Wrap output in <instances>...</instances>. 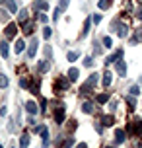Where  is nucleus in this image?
Instances as JSON below:
<instances>
[{
	"label": "nucleus",
	"mask_w": 142,
	"mask_h": 148,
	"mask_svg": "<svg viewBox=\"0 0 142 148\" xmlns=\"http://www.w3.org/2000/svg\"><path fill=\"white\" fill-rule=\"evenodd\" d=\"M90 22H91V18H86V22H84V29H82V37L88 33V29H90Z\"/></svg>",
	"instance_id": "obj_24"
},
{
	"label": "nucleus",
	"mask_w": 142,
	"mask_h": 148,
	"mask_svg": "<svg viewBox=\"0 0 142 148\" xmlns=\"http://www.w3.org/2000/svg\"><path fill=\"white\" fill-rule=\"evenodd\" d=\"M35 53H37V41H35V39H31V41H29V51H27L29 59H33V57H35Z\"/></svg>",
	"instance_id": "obj_7"
},
{
	"label": "nucleus",
	"mask_w": 142,
	"mask_h": 148,
	"mask_svg": "<svg viewBox=\"0 0 142 148\" xmlns=\"http://www.w3.org/2000/svg\"><path fill=\"white\" fill-rule=\"evenodd\" d=\"M45 107H47V99H45V97H43V99H41V109L45 111Z\"/></svg>",
	"instance_id": "obj_43"
},
{
	"label": "nucleus",
	"mask_w": 142,
	"mask_h": 148,
	"mask_svg": "<svg viewBox=\"0 0 142 148\" xmlns=\"http://www.w3.org/2000/svg\"><path fill=\"white\" fill-rule=\"evenodd\" d=\"M111 4H113V0H99V2H97V6L101 8V10H107Z\"/></svg>",
	"instance_id": "obj_17"
},
{
	"label": "nucleus",
	"mask_w": 142,
	"mask_h": 148,
	"mask_svg": "<svg viewBox=\"0 0 142 148\" xmlns=\"http://www.w3.org/2000/svg\"><path fill=\"white\" fill-rule=\"evenodd\" d=\"M20 146H22V148H27V146H29V134H23V136H22Z\"/></svg>",
	"instance_id": "obj_21"
},
{
	"label": "nucleus",
	"mask_w": 142,
	"mask_h": 148,
	"mask_svg": "<svg viewBox=\"0 0 142 148\" xmlns=\"http://www.w3.org/2000/svg\"><path fill=\"white\" fill-rule=\"evenodd\" d=\"M82 111H84V113H91V111H94V107H91L90 101H86V103L82 105Z\"/></svg>",
	"instance_id": "obj_27"
},
{
	"label": "nucleus",
	"mask_w": 142,
	"mask_h": 148,
	"mask_svg": "<svg viewBox=\"0 0 142 148\" xmlns=\"http://www.w3.org/2000/svg\"><path fill=\"white\" fill-rule=\"evenodd\" d=\"M37 20H39V22H43V23H47V16L43 14V12H39V14H37Z\"/></svg>",
	"instance_id": "obj_36"
},
{
	"label": "nucleus",
	"mask_w": 142,
	"mask_h": 148,
	"mask_svg": "<svg viewBox=\"0 0 142 148\" xmlns=\"http://www.w3.org/2000/svg\"><path fill=\"white\" fill-rule=\"evenodd\" d=\"M8 86V76L6 74H0V88H6Z\"/></svg>",
	"instance_id": "obj_26"
},
{
	"label": "nucleus",
	"mask_w": 142,
	"mask_h": 148,
	"mask_svg": "<svg viewBox=\"0 0 142 148\" xmlns=\"http://www.w3.org/2000/svg\"><path fill=\"white\" fill-rule=\"evenodd\" d=\"M121 57H123V49L115 51V55H111V57H107V59H105V66H107V64H113V62H117Z\"/></svg>",
	"instance_id": "obj_3"
},
{
	"label": "nucleus",
	"mask_w": 142,
	"mask_h": 148,
	"mask_svg": "<svg viewBox=\"0 0 142 148\" xmlns=\"http://www.w3.org/2000/svg\"><path fill=\"white\" fill-rule=\"evenodd\" d=\"M27 16H29V10H22V12H20V22H22V23H25Z\"/></svg>",
	"instance_id": "obj_25"
},
{
	"label": "nucleus",
	"mask_w": 142,
	"mask_h": 148,
	"mask_svg": "<svg viewBox=\"0 0 142 148\" xmlns=\"http://www.w3.org/2000/svg\"><path fill=\"white\" fill-rule=\"evenodd\" d=\"M115 68H117L119 76H127V64H125L123 60H117V62H115Z\"/></svg>",
	"instance_id": "obj_4"
},
{
	"label": "nucleus",
	"mask_w": 142,
	"mask_h": 148,
	"mask_svg": "<svg viewBox=\"0 0 142 148\" xmlns=\"http://www.w3.org/2000/svg\"><path fill=\"white\" fill-rule=\"evenodd\" d=\"M111 80H113L111 72H109V70H107V72H103V88H109V86H111Z\"/></svg>",
	"instance_id": "obj_12"
},
{
	"label": "nucleus",
	"mask_w": 142,
	"mask_h": 148,
	"mask_svg": "<svg viewBox=\"0 0 142 148\" xmlns=\"http://www.w3.org/2000/svg\"><path fill=\"white\" fill-rule=\"evenodd\" d=\"M51 33H53L51 27H47V25H45V27H43V37H45V39H49V37H51Z\"/></svg>",
	"instance_id": "obj_33"
},
{
	"label": "nucleus",
	"mask_w": 142,
	"mask_h": 148,
	"mask_svg": "<svg viewBox=\"0 0 142 148\" xmlns=\"http://www.w3.org/2000/svg\"><path fill=\"white\" fill-rule=\"evenodd\" d=\"M125 138H127V136H125V131H121V129H117V133H115V140L119 142H125Z\"/></svg>",
	"instance_id": "obj_15"
},
{
	"label": "nucleus",
	"mask_w": 142,
	"mask_h": 148,
	"mask_svg": "<svg viewBox=\"0 0 142 148\" xmlns=\"http://www.w3.org/2000/svg\"><path fill=\"white\" fill-rule=\"evenodd\" d=\"M76 148H88V144H86V142H80V144H78Z\"/></svg>",
	"instance_id": "obj_44"
},
{
	"label": "nucleus",
	"mask_w": 142,
	"mask_h": 148,
	"mask_svg": "<svg viewBox=\"0 0 142 148\" xmlns=\"http://www.w3.org/2000/svg\"><path fill=\"white\" fill-rule=\"evenodd\" d=\"M78 57H80V55H78V53H72V51H70V53H68V55H66V59L70 60V62H74V60L78 59Z\"/></svg>",
	"instance_id": "obj_28"
},
{
	"label": "nucleus",
	"mask_w": 142,
	"mask_h": 148,
	"mask_svg": "<svg viewBox=\"0 0 142 148\" xmlns=\"http://www.w3.org/2000/svg\"><path fill=\"white\" fill-rule=\"evenodd\" d=\"M78 76H80V70H78V68H70V70H68V80L70 82H76Z\"/></svg>",
	"instance_id": "obj_8"
},
{
	"label": "nucleus",
	"mask_w": 142,
	"mask_h": 148,
	"mask_svg": "<svg viewBox=\"0 0 142 148\" xmlns=\"http://www.w3.org/2000/svg\"><path fill=\"white\" fill-rule=\"evenodd\" d=\"M35 8H39V10H49V4H47V0H37L35 2Z\"/></svg>",
	"instance_id": "obj_16"
},
{
	"label": "nucleus",
	"mask_w": 142,
	"mask_h": 148,
	"mask_svg": "<svg viewBox=\"0 0 142 148\" xmlns=\"http://www.w3.org/2000/svg\"><path fill=\"white\" fill-rule=\"evenodd\" d=\"M84 64H86V66H91V64H94V59H86V60H84Z\"/></svg>",
	"instance_id": "obj_41"
},
{
	"label": "nucleus",
	"mask_w": 142,
	"mask_h": 148,
	"mask_svg": "<svg viewBox=\"0 0 142 148\" xmlns=\"http://www.w3.org/2000/svg\"><path fill=\"white\" fill-rule=\"evenodd\" d=\"M29 92H31V94H39V78H37V80H33V84L29 86Z\"/></svg>",
	"instance_id": "obj_20"
},
{
	"label": "nucleus",
	"mask_w": 142,
	"mask_h": 148,
	"mask_svg": "<svg viewBox=\"0 0 142 148\" xmlns=\"http://www.w3.org/2000/svg\"><path fill=\"white\" fill-rule=\"evenodd\" d=\"M33 29H35V27H33V23H23V33H25V35H31Z\"/></svg>",
	"instance_id": "obj_19"
},
{
	"label": "nucleus",
	"mask_w": 142,
	"mask_h": 148,
	"mask_svg": "<svg viewBox=\"0 0 142 148\" xmlns=\"http://www.w3.org/2000/svg\"><path fill=\"white\" fill-rule=\"evenodd\" d=\"M97 84V74H91L90 78H88V82H86V86L82 88V94H86V92H90V88H94Z\"/></svg>",
	"instance_id": "obj_1"
},
{
	"label": "nucleus",
	"mask_w": 142,
	"mask_h": 148,
	"mask_svg": "<svg viewBox=\"0 0 142 148\" xmlns=\"http://www.w3.org/2000/svg\"><path fill=\"white\" fill-rule=\"evenodd\" d=\"M128 131H134L136 134H140V136H142V119H134V125L130 127Z\"/></svg>",
	"instance_id": "obj_6"
},
{
	"label": "nucleus",
	"mask_w": 142,
	"mask_h": 148,
	"mask_svg": "<svg viewBox=\"0 0 142 148\" xmlns=\"http://www.w3.org/2000/svg\"><path fill=\"white\" fill-rule=\"evenodd\" d=\"M101 123L105 127H113L115 125V119H113V115H105V117H101Z\"/></svg>",
	"instance_id": "obj_13"
},
{
	"label": "nucleus",
	"mask_w": 142,
	"mask_h": 148,
	"mask_svg": "<svg viewBox=\"0 0 142 148\" xmlns=\"http://www.w3.org/2000/svg\"><path fill=\"white\" fill-rule=\"evenodd\" d=\"M99 22H101V16H99V14L94 16V23H99Z\"/></svg>",
	"instance_id": "obj_42"
},
{
	"label": "nucleus",
	"mask_w": 142,
	"mask_h": 148,
	"mask_svg": "<svg viewBox=\"0 0 142 148\" xmlns=\"http://www.w3.org/2000/svg\"><path fill=\"white\" fill-rule=\"evenodd\" d=\"M4 33H6V37H14L16 33H18V25H16V23H8V27L4 29Z\"/></svg>",
	"instance_id": "obj_5"
},
{
	"label": "nucleus",
	"mask_w": 142,
	"mask_h": 148,
	"mask_svg": "<svg viewBox=\"0 0 142 148\" xmlns=\"http://www.w3.org/2000/svg\"><path fill=\"white\" fill-rule=\"evenodd\" d=\"M0 2H6V0H0Z\"/></svg>",
	"instance_id": "obj_46"
},
{
	"label": "nucleus",
	"mask_w": 142,
	"mask_h": 148,
	"mask_svg": "<svg viewBox=\"0 0 142 148\" xmlns=\"http://www.w3.org/2000/svg\"><path fill=\"white\" fill-rule=\"evenodd\" d=\"M8 53H10L8 43H0V55H2V59H8Z\"/></svg>",
	"instance_id": "obj_14"
},
{
	"label": "nucleus",
	"mask_w": 142,
	"mask_h": 148,
	"mask_svg": "<svg viewBox=\"0 0 142 148\" xmlns=\"http://www.w3.org/2000/svg\"><path fill=\"white\" fill-rule=\"evenodd\" d=\"M136 41H142V25H140V27H138V31H136Z\"/></svg>",
	"instance_id": "obj_37"
},
{
	"label": "nucleus",
	"mask_w": 142,
	"mask_h": 148,
	"mask_svg": "<svg viewBox=\"0 0 142 148\" xmlns=\"http://www.w3.org/2000/svg\"><path fill=\"white\" fill-rule=\"evenodd\" d=\"M72 144H74V140H72V138H68V140L64 142V144H62V148H70Z\"/></svg>",
	"instance_id": "obj_38"
},
{
	"label": "nucleus",
	"mask_w": 142,
	"mask_h": 148,
	"mask_svg": "<svg viewBox=\"0 0 142 148\" xmlns=\"http://www.w3.org/2000/svg\"><path fill=\"white\" fill-rule=\"evenodd\" d=\"M39 70H41V72H43V70H49V62H45V60L39 62Z\"/></svg>",
	"instance_id": "obj_35"
},
{
	"label": "nucleus",
	"mask_w": 142,
	"mask_h": 148,
	"mask_svg": "<svg viewBox=\"0 0 142 148\" xmlns=\"http://www.w3.org/2000/svg\"><path fill=\"white\" fill-rule=\"evenodd\" d=\"M117 33H119V37H127L128 35V27L127 25H119V27H117Z\"/></svg>",
	"instance_id": "obj_18"
},
{
	"label": "nucleus",
	"mask_w": 142,
	"mask_h": 148,
	"mask_svg": "<svg viewBox=\"0 0 142 148\" xmlns=\"http://www.w3.org/2000/svg\"><path fill=\"white\" fill-rule=\"evenodd\" d=\"M45 55H47V59H51V47H49V45L45 47Z\"/></svg>",
	"instance_id": "obj_40"
},
{
	"label": "nucleus",
	"mask_w": 142,
	"mask_h": 148,
	"mask_svg": "<svg viewBox=\"0 0 142 148\" xmlns=\"http://www.w3.org/2000/svg\"><path fill=\"white\" fill-rule=\"evenodd\" d=\"M130 94H132V96H136V94H140V86H138V84H134V86H130Z\"/></svg>",
	"instance_id": "obj_32"
},
{
	"label": "nucleus",
	"mask_w": 142,
	"mask_h": 148,
	"mask_svg": "<svg viewBox=\"0 0 142 148\" xmlns=\"http://www.w3.org/2000/svg\"><path fill=\"white\" fill-rule=\"evenodd\" d=\"M23 47H25V41H22V39H18L16 41V53H22Z\"/></svg>",
	"instance_id": "obj_22"
},
{
	"label": "nucleus",
	"mask_w": 142,
	"mask_h": 148,
	"mask_svg": "<svg viewBox=\"0 0 142 148\" xmlns=\"http://www.w3.org/2000/svg\"><path fill=\"white\" fill-rule=\"evenodd\" d=\"M136 16H138V20H142V10H138V14H136Z\"/></svg>",
	"instance_id": "obj_45"
},
{
	"label": "nucleus",
	"mask_w": 142,
	"mask_h": 148,
	"mask_svg": "<svg viewBox=\"0 0 142 148\" xmlns=\"http://www.w3.org/2000/svg\"><path fill=\"white\" fill-rule=\"evenodd\" d=\"M55 121H57V123H64V107H60L59 111H57V113H55Z\"/></svg>",
	"instance_id": "obj_11"
},
{
	"label": "nucleus",
	"mask_w": 142,
	"mask_h": 148,
	"mask_svg": "<svg viewBox=\"0 0 142 148\" xmlns=\"http://www.w3.org/2000/svg\"><path fill=\"white\" fill-rule=\"evenodd\" d=\"M0 22H8V12L6 10H0Z\"/></svg>",
	"instance_id": "obj_34"
},
{
	"label": "nucleus",
	"mask_w": 142,
	"mask_h": 148,
	"mask_svg": "<svg viewBox=\"0 0 142 148\" xmlns=\"http://www.w3.org/2000/svg\"><path fill=\"white\" fill-rule=\"evenodd\" d=\"M103 45L107 47V49H111V47H113V41H111V37H107V35H105V37H103Z\"/></svg>",
	"instance_id": "obj_30"
},
{
	"label": "nucleus",
	"mask_w": 142,
	"mask_h": 148,
	"mask_svg": "<svg viewBox=\"0 0 142 148\" xmlns=\"http://www.w3.org/2000/svg\"><path fill=\"white\" fill-rule=\"evenodd\" d=\"M0 148H4V146H2V144H0Z\"/></svg>",
	"instance_id": "obj_47"
},
{
	"label": "nucleus",
	"mask_w": 142,
	"mask_h": 148,
	"mask_svg": "<svg viewBox=\"0 0 142 148\" xmlns=\"http://www.w3.org/2000/svg\"><path fill=\"white\" fill-rule=\"evenodd\" d=\"M68 4H70V0H59V8L60 10H66Z\"/></svg>",
	"instance_id": "obj_31"
},
{
	"label": "nucleus",
	"mask_w": 142,
	"mask_h": 148,
	"mask_svg": "<svg viewBox=\"0 0 142 148\" xmlns=\"http://www.w3.org/2000/svg\"><path fill=\"white\" fill-rule=\"evenodd\" d=\"M107 97H109L107 94H99L96 99H97V103H105V101H107Z\"/></svg>",
	"instance_id": "obj_29"
},
{
	"label": "nucleus",
	"mask_w": 142,
	"mask_h": 148,
	"mask_svg": "<svg viewBox=\"0 0 142 148\" xmlns=\"http://www.w3.org/2000/svg\"><path fill=\"white\" fill-rule=\"evenodd\" d=\"M39 133H41V136H43V144H49V129L47 127H39Z\"/></svg>",
	"instance_id": "obj_9"
},
{
	"label": "nucleus",
	"mask_w": 142,
	"mask_h": 148,
	"mask_svg": "<svg viewBox=\"0 0 142 148\" xmlns=\"http://www.w3.org/2000/svg\"><path fill=\"white\" fill-rule=\"evenodd\" d=\"M25 109H27L29 115H35V113H37V103H35V101H27V103H25Z\"/></svg>",
	"instance_id": "obj_10"
},
{
	"label": "nucleus",
	"mask_w": 142,
	"mask_h": 148,
	"mask_svg": "<svg viewBox=\"0 0 142 148\" xmlns=\"http://www.w3.org/2000/svg\"><path fill=\"white\" fill-rule=\"evenodd\" d=\"M68 84H70V80H68V78H59V80H57V84H55V92H60V88H62V90H68Z\"/></svg>",
	"instance_id": "obj_2"
},
{
	"label": "nucleus",
	"mask_w": 142,
	"mask_h": 148,
	"mask_svg": "<svg viewBox=\"0 0 142 148\" xmlns=\"http://www.w3.org/2000/svg\"><path fill=\"white\" fill-rule=\"evenodd\" d=\"M60 12H62V10H60V8H57V10H55V14H53V20H55V22H57V20H59V14Z\"/></svg>",
	"instance_id": "obj_39"
},
{
	"label": "nucleus",
	"mask_w": 142,
	"mask_h": 148,
	"mask_svg": "<svg viewBox=\"0 0 142 148\" xmlns=\"http://www.w3.org/2000/svg\"><path fill=\"white\" fill-rule=\"evenodd\" d=\"M6 6H8V10H10V12H18V6H16L14 0H6Z\"/></svg>",
	"instance_id": "obj_23"
}]
</instances>
